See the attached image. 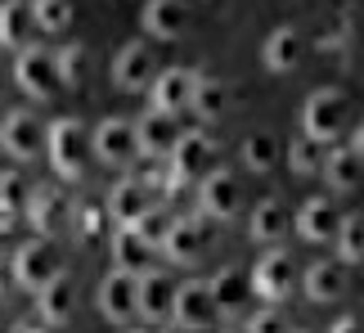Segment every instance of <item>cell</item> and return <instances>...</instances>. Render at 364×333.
Masks as SVG:
<instances>
[{"mask_svg":"<svg viewBox=\"0 0 364 333\" xmlns=\"http://www.w3.org/2000/svg\"><path fill=\"white\" fill-rule=\"evenodd\" d=\"M46 158L59 180H81L90 171V127L81 117H59L46 127Z\"/></svg>","mask_w":364,"mask_h":333,"instance_id":"1","label":"cell"},{"mask_svg":"<svg viewBox=\"0 0 364 333\" xmlns=\"http://www.w3.org/2000/svg\"><path fill=\"white\" fill-rule=\"evenodd\" d=\"M346 122H351V104H346L342 90L324 86V90L306 95V104H301V135L311 144H338L342 131H346Z\"/></svg>","mask_w":364,"mask_h":333,"instance_id":"2","label":"cell"},{"mask_svg":"<svg viewBox=\"0 0 364 333\" xmlns=\"http://www.w3.org/2000/svg\"><path fill=\"white\" fill-rule=\"evenodd\" d=\"M9 77H14V86H18L32 104H50L54 95H59V77H54V50L46 46H23V50H14V59H9Z\"/></svg>","mask_w":364,"mask_h":333,"instance_id":"3","label":"cell"},{"mask_svg":"<svg viewBox=\"0 0 364 333\" xmlns=\"http://www.w3.org/2000/svg\"><path fill=\"white\" fill-rule=\"evenodd\" d=\"M212 158H216V144L207 131H180V140L171 149V158H166V180H171V189H198V180L212 171Z\"/></svg>","mask_w":364,"mask_h":333,"instance_id":"4","label":"cell"},{"mask_svg":"<svg viewBox=\"0 0 364 333\" xmlns=\"http://www.w3.org/2000/svg\"><path fill=\"white\" fill-rule=\"evenodd\" d=\"M14 266V288H27V293H36L41 284H50L54 275H59V248H54V239H46V234H32V239H23L18 248H14L9 257Z\"/></svg>","mask_w":364,"mask_h":333,"instance_id":"5","label":"cell"},{"mask_svg":"<svg viewBox=\"0 0 364 333\" xmlns=\"http://www.w3.org/2000/svg\"><path fill=\"white\" fill-rule=\"evenodd\" d=\"M90 158L100 166H113V171H126L135 158H139V144H135V122L126 117H104L100 127L90 131Z\"/></svg>","mask_w":364,"mask_h":333,"instance_id":"6","label":"cell"},{"mask_svg":"<svg viewBox=\"0 0 364 333\" xmlns=\"http://www.w3.org/2000/svg\"><path fill=\"white\" fill-rule=\"evenodd\" d=\"M252 293L265 297V307H284V297H292V288H297V261H292L284 248H270L257 266H252Z\"/></svg>","mask_w":364,"mask_h":333,"instance_id":"7","label":"cell"},{"mask_svg":"<svg viewBox=\"0 0 364 333\" xmlns=\"http://www.w3.org/2000/svg\"><path fill=\"white\" fill-rule=\"evenodd\" d=\"M0 154H9L14 162H32L46 154V122L27 108H14L0 122Z\"/></svg>","mask_w":364,"mask_h":333,"instance_id":"8","label":"cell"},{"mask_svg":"<svg viewBox=\"0 0 364 333\" xmlns=\"http://www.w3.org/2000/svg\"><path fill=\"white\" fill-rule=\"evenodd\" d=\"M243 207V189H239V176L216 166L198 180V216L203 221H234Z\"/></svg>","mask_w":364,"mask_h":333,"instance_id":"9","label":"cell"},{"mask_svg":"<svg viewBox=\"0 0 364 333\" xmlns=\"http://www.w3.org/2000/svg\"><path fill=\"white\" fill-rule=\"evenodd\" d=\"M171 324L185 329V333H203V329L216 324V307H212V288H207V280H185V284H176Z\"/></svg>","mask_w":364,"mask_h":333,"instance_id":"10","label":"cell"},{"mask_svg":"<svg viewBox=\"0 0 364 333\" xmlns=\"http://www.w3.org/2000/svg\"><path fill=\"white\" fill-rule=\"evenodd\" d=\"M193 81H198V73H193V68H162V73L149 81V104H153V113H166V117L189 113Z\"/></svg>","mask_w":364,"mask_h":333,"instance_id":"11","label":"cell"},{"mask_svg":"<svg viewBox=\"0 0 364 333\" xmlns=\"http://www.w3.org/2000/svg\"><path fill=\"white\" fill-rule=\"evenodd\" d=\"M207 221L203 216H171V230H166V239L158 243L162 253H166V261L171 266H193L203 253H207Z\"/></svg>","mask_w":364,"mask_h":333,"instance_id":"12","label":"cell"},{"mask_svg":"<svg viewBox=\"0 0 364 333\" xmlns=\"http://www.w3.org/2000/svg\"><path fill=\"white\" fill-rule=\"evenodd\" d=\"M338 226H342V212L328 194H315V199H306L297 212H292V230H297L306 243H333L338 239Z\"/></svg>","mask_w":364,"mask_h":333,"instance_id":"13","label":"cell"},{"mask_svg":"<svg viewBox=\"0 0 364 333\" xmlns=\"http://www.w3.org/2000/svg\"><path fill=\"white\" fill-rule=\"evenodd\" d=\"M135 288H139V275L131 270H113L100 280V293H95V307L108 324H131L135 320Z\"/></svg>","mask_w":364,"mask_h":333,"instance_id":"14","label":"cell"},{"mask_svg":"<svg viewBox=\"0 0 364 333\" xmlns=\"http://www.w3.org/2000/svg\"><path fill=\"white\" fill-rule=\"evenodd\" d=\"M171 302H176V284L166 270H139V288H135V315L144 324H162L171 320Z\"/></svg>","mask_w":364,"mask_h":333,"instance_id":"15","label":"cell"},{"mask_svg":"<svg viewBox=\"0 0 364 333\" xmlns=\"http://www.w3.org/2000/svg\"><path fill=\"white\" fill-rule=\"evenodd\" d=\"M77 315V280L68 270H59L50 284L36 288V320L50 329H63Z\"/></svg>","mask_w":364,"mask_h":333,"instance_id":"16","label":"cell"},{"mask_svg":"<svg viewBox=\"0 0 364 333\" xmlns=\"http://www.w3.org/2000/svg\"><path fill=\"white\" fill-rule=\"evenodd\" d=\"M180 140V117H166V113H149L135 122V144H139V158L149 162H166L171 158V149Z\"/></svg>","mask_w":364,"mask_h":333,"instance_id":"17","label":"cell"},{"mask_svg":"<svg viewBox=\"0 0 364 333\" xmlns=\"http://www.w3.org/2000/svg\"><path fill=\"white\" fill-rule=\"evenodd\" d=\"M68 203L63 199V189H54V185H32V194H27V207H23V216H27V226H32L36 234H59L68 226Z\"/></svg>","mask_w":364,"mask_h":333,"instance_id":"18","label":"cell"},{"mask_svg":"<svg viewBox=\"0 0 364 333\" xmlns=\"http://www.w3.org/2000/svg\"><path fill=\"white\" fill-rule=\"evenodd\" d=\"M158 77V59H153V50L144 46V41H126V46L117 50L113 59V81L117 90H149V81Z\"/></svg>","mask_w":364,"mask_h":333,"instance_id":"19","label":"cell"},{"mask_svg":"<svg viewBox=\"0 0 364 333\" xmlns=\"http://www.w3.org/2000/svg\"><path fill=\"white\" fill-rule=\"evenodd\" d=\"M153 207V194L139 185L135 176H122L113 189H108V199H104V212H108V221H113L117 230H126V226H135L139 216H144Z\"/></svg>","mask_w":364,"mask_h":333,"instance_id":"20","label":"cell"},{"mask_svg":"<svg viewBox=\"0 0 364 333\" xmlns=\"http://www.w3.org/2000/svg\"><path fill=\"white\" fill-rule=\"evenodd\" d=\"M207 288H212V307H216V320H239L247 297H252V280L239 270V266H225L216 270L212 280H207Z\"/></svg>","mask_w":364,"mask_h":333,"instance_id":"21","label":"cell"},{"mask_svg":"<svg viewBox=\"0 0 364 333\" xmlns=\"http://www.w3.org/2000/svg\"><path fill=\"white\" fill-rule=\"evenodd\" d=\"M306 59V41L297 27H274L270 36H265V46H261V63H265V73H274V77H284V73H297Z\"/></svg>","mask_w":364,"mask_h":333,"instance_id":"22","label":"cell"},{"mask_svg":"<svg viewBox=\"0 0 364 333\" xmlns=\"http://www.w3.org/2000/svg\"><path fill=\"white\" fill-rule=\"evenodd\" d=\"M297 284H301L306 302H315V307H328V302H338V297L346 293V266H342L338 257H328V261H311Z\"/></svg>","mask_w":364,"mask_h":333,"instance_id":"23","label":"cell"},{"mask_svg":"<svg viewBox=\"0 0 364 333\" xmlns=\"http://www.w3.org/2000/svg\"><path fill=\"white\" fill-rule=\"evenodd\" d=\"M144 32L153 41H180L189 32V0H144Z\"/></svg>","mask_w":364,"mask_h":333,"instance_id":"24","label":"cell"},{"mask_svg":"<svg viewBox=\"0 0 364 333\" xmlns=\"http://www.w3.org/2000/svg\"><path fill=\"white\" fill-rule=\"evenodd\" d=\"M247 234L257 243H265V248H279L292 234V212L279 199H265V203H257L252 207V221H247Z\"/></svg>","mask_w":364,"mask_h":333,"instance_id":"25","label":"cell"},{"mask_svg":"<svg viewBox=\"0 0 364 333\" xmlns=\"http://www.w3.org/2000/svg\"><path fill=\"white\" fill-rule=\"evenodd\" d=\"M32 5L27 0H0V50L32 46Z\"/></svg>","mask_w":364,"mask_h":333,"instance_id":"26","label":"cell"},{"mask_svg":"<svg viewBox=\"0 0 364 333\" xmlns=\"http://www.w3.org/2000/svg\"><path fill=\"white\" fill-rule=\"evenodd\" d=\"M225 108H230V86L220 77H203L193 81V100H189V113L198 117V122H220L225 117Z\"/></svg>","mask_w":364,"mask_h":333,"instance_id":"27","label":"cell"},{"mask_svg":"<svg viewBox=\"0 0 364 333\" xmlns=\"http://www.w3.org/2000/svg\"><path fill=\"white\" fill-rule=\"evenodd\" d=\"M68 226H73V234L81 243H95L100 234L108 230V212L100 199H90V194H81V199H73V207H68Z\"/></svg>","mask_w":364,"mask_h":333,"instance_id":"28","label":"cell"},{"mask_svg":"<svg viewBox=\"0 0 364 333\" xmlns=\"http://www.w3.org/2000/svg\"><path fill=\"white\" fill-rule=\"evenodd\" d=\"M319 171H324V180H328L333 189H342V194L364 189V158H355L351 149H333Z\"/></svg>","mask_w":364,"mask_h":333,"instance_id":"29","label":"cell"},{"mask_svg":"<svg viewBox=\"0 0 364 333\" xmlns=\"http://www.w3.org/2000/svg\"><path fill=\"white\" fill-rule=\"evenodd\" d=\"M90 68V50L81 41H68L63 50H54V77H59V90H81Z\"/></svg>","mask_w":364,"mask_h":333,"instance_id":"30","label":"cell"},{"mask_svg":"<svg viewBox=\"0 0 364 333\" xmlns=\"http://www.w3.org/2000/svg\"><path fill=\"white\" fill-rule=\"evenodd\" d=\"M153 253H158V248L144 243L135 230H113V261H117V270H131V275L149 270Z\"/></svg>","mask_w":364,"mask_h":333,"instance_id":"31","label":"cell"},{"mask_svg":"<svg viewBox=\"0 0 364 333\" xmlns=\"http://www.w3.org/2000/svg\"><path fill=\"white\" fill-rule=\"evenodd\" d=\"M243 166L247 171H257V176H265V171H274L279 166V140L270 131H252L247 140H243Z\"/></svg>","mask_w":364,"mask_h":333,"instance_id":"32","label":"cell"},{"mask_svg":"<svg viewBox=\"0 0 364 333\" xmlns=\"http://www.w3.org/2000/svg\"><path fill=\"white\" fill-rule=\"evenodd\" d=\"M338 261L346 266V261H351V266H360L364 261V216H342V226H338Z\"/></svg>","mask_w":364,"mask_h":333,"instance_id":"33","label":"cell"},{"mask_svg":"<svg viewBox=\"0 0 364 333\" xmlns=\"http://www.w3.org/2000/svg\"><path fill=\"white\" fill-rule=\"evenodd\" d=\"M32 5V23L41 32H68L73 23V0H27Z\"/></svg>","mask_w":364,"mask_h":333,"instance_id":"34","label":"cell"},{"mask_svg":"<svg viewBox=\"0 0 364 333\" xmlns=\"http://www.w3.org/2000/svg\"><path fill=\"white\" fill-rule=\"evenodd\" d=\"M126 230H135V234H139V239H144V243H153V248H158V243L166 239V230H171V212H166V207H158V203H153L149 212L139 216L135 226H126Z\"/></svg>","mask_w":364,"mask_h":333,"instance_id":"35","label":"cell"},{"mask_svg":"<svg viewBox=\"0 0 364 333\" xmlns=\"http://www.w3.org/2000/svg\"><path fill=\"white\" fill-rule=\"evenodd\" d=\"M27 194H32V185H27L23 171H0V207H5V212H18L23 216Z\"/></svg>","mask_w":364,"mask_h":333,"instance_id":"36","label":"cell"},{"mask_svg":"<svg viewBox=\"0 0 364 333\" xmlns=\"http://www.w3.org/2000/svg\"><path fill=\"white\" fill-rule=\"evenodd\" d=\"M288 166L297 176H315L319 166H324V158H319V144H311L306 135H297V140L288 144Z\"/></svg>","mask_w":364,"mask_h":333,"instance_id":"37","label":"cell"},{"mask_svg":"<svg viewBox=\"0 0 364 333\" xmlns=\"http://www.w3.org/2000/svg\"><path fill=\"white\" fill-rule=\"evenodd\" d=\"M247 333H292V329H288V315L279 307H265L257 315H247Z\"/></svg>","mask_w":364,"mask_h":333,"instance_id":"38","label":"cell"},{"mask_svg":"<svg viewBox=\"0 0 364 333\" xmlns=\"http://www.w3.org/2000/svg\"><path fill=\"white\" fill-rule=\"evenodd\" d=\"M328 333H364V315H338L328 324Z\"/></svg>","mask_w":364,"mask_h":333,"instance_id":"39","label":"cell"},{"mask_svg":"<svg viewBox=\"0 0 364 333\" xmlns=\"http://www.w3.org/2000/svg\"><path fill=\"white\" fill-rule=\"evenodd\" d=\"M9 293H14V266H9V257H0V302Z\"/></svg>","mask_w":364,"mask_h":333,"instance_id":"40","label":"cell"},{"mask_svg":"<svg viewBox=\"0 0 364 333\" xmlns=\"http://www.w3.org/2000/svg\"><path fill=\"white\" fill-rule=\"evenodd\" d=\"M9 333H50V324H41V320H18Z\"/></svg>","mask_w":364,"mask_h":333,"instance_id":"41","label":"cell"},{"mask_svg":"<svg viewBox=\"0 0 364 333\" xmlns=\"http://www.w3.org/2000/svg\"><path fill=\"white\" fill-rule=\"evenodd\" d=\"M351 154H355V158H364V122H360L355 135H351Z\"/></svg>","mask_w":364,"mask_h":333,"instance_id":"42","label":"cell"},{"mask_svg":"<svg viewBox=\"0 0 364 333\" xmlns=\"http://www.w3.org/2000/svg\"><path fill=\"white\" fill-rule=\"evenodd\" d=\"M9 81H14V77H9V59H5V50H0V95H5Z\"/></svg>","mask_w":364,"mask_h":333,"instance_id":"43","label":"cell"},{"mask_svg":"<svg viewBox=\"0 0 364 333\" xmlns=\"http://www.w3.org/2000/svg\"><path fill=\"white\" fill-rule=\"evenodd\" d=\"M131 333H153V329H149V324H139V329H131Z\"/></svg>","mask_w":364,"mask_h":333,"instance_id":"44","label":"cell"},{"mask_svg":"<svg viewBox=\"0 0 364 333\" xmlns=\"http://www.w3.org/2000/svg\"><path fill=\"white\" fill-rule=\"evenodd\" d=\"M162 333H185V329H176V324H171V329H162Z\"/></svg>","mask_w":364,"mask_h":333,"instance_id":"45","label":"cell"},{"mask_svg":"<svg viewBox=\"0 0 364 333\" xmlns=\"http://www.w3.org/2000/svg\"><path fill=\"white\" fill-rule=\"evenodd\" d=\"M292 333H301V329H292Z\"/></svg>","mask_w":364,"mask_h":333,"instance_id":"46","label":"cell"}]
</instances>
